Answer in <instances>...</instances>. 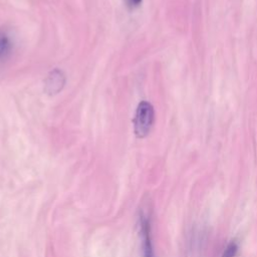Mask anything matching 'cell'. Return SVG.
Here are the masks:
<instances>
[{
  "label": "cell",
  "mask_w": 257,
  "mask_h": 257,
  "mask_svg": "<svg viewBox=\"0 0 257 257\" xmlns=\"http://www.w3.org/2000/svg\"><path fill=\"white\" fill-rule=\"evenodd\" d=\"M64 82H65V77L63 73L58 69H54L53 71L50 72V74L46 79L45 90L50 94L57 93L63 87Z\"/></svg>",
  "instance_id": "obj_3"
},
{
  "label": "cell",
  "mask_w": 257,
  "mask_h": 257,
  "mask_svg": "<svg viewBox=\"0 0 257 257\" xmlns=\"http://www.w3.org/2000/svg\"><path fill=\"white\" fill-rule=\"evenodd\" d=\"M155 120V110L148 101H141L137 107L134 119L135 134L138 138H145L149 135Z\"/></svg>",
  "instance_id": "obj_1"
},
{
  "label": "cell",
  "mask_w": 257,
  "mask_h": 257,
  "mask_svg": "<svg viewBox=\"0 0 257 257\" xmlns=\"http://www.w3.org/2000/svg\"><path fill=\"white\" fill-rule=\"evenodd\" d=\"M238 253V244L235 241H231L225 248L221 257H236Z\"/></svg>",
  "instance_id": "obj_5"
},
{
  "label": "cell",
  "mask_w": 257,
  "mask_h": 257,
  "mask_svg": "<svg viewBox=\"0 0 257 257\" xmlns=\"http://www.w3.org/2000/svg\"><path fill=\"white\" fill-rule=\"evenodd\" d=\"M13 41L10 35L3 30H0V62L6 60L12 53Z\"/></svg>",
  "instance_id": "obj_4"
},
{
  "label": "cell",
  "mask_w": 257,
  "mask_h": 257,
  "mask_svg": "<svg viewBox=\"0 0 257 257\" xmlns=\"http://www.w3.org/2000/svg\"><path fill=\"white\" fill-rule=\"evenodd\" d=\"M139 227L142 241L143 257H155L153 239H152V225L151 217L148 211L142 209L139 216Z\"/></svg>",
  "instance_id": "obj_2"
},
{
  "label": "cell",
  "mask_w": 257,
  "mask_h": 257,
  "mask_svg": "<svg viewBox=\"0 0 257 257\" xmlns=\"http://www.w3.org/2000/svg\"><path fill=\"white\" fill-rule=\"evenodd\" d=\"M125 3H126V6L130 8V9H135L137 8L138 6L141 5L142 1L143 0H124Z\"/></svg>",
  "instance_id": "obj_6"
}]
</instances>
